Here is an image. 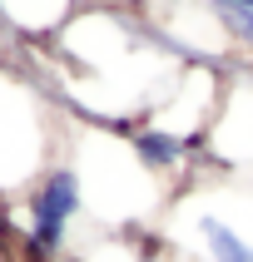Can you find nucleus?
Wrapping results in <instances>:
<instances>
[{"label":"nucleus","instance_id":"obj_1","mask_svg":"<svg viewBox=\"0 0 253 262\" xmlns=\"http://www.w3.org/2000/svg\"><path fill=\"white\" fill-rule=\"evenodd\" d=\"M45 104L35 89L20 84L15 74H0V193L5 188H30L50 168L45 163Z\"/></svg>","mask_w":253,"mask_h":262},{"label":"nucleus","instance_id":"obj_2","mask_svg":"<svg viewBox=\"0 0 253 262\" xmlns=\"http://www.w3.org/2000/svg\"><path fill=\"white\" fill-rule=\"evenodd\" d=\"M85 208V183L74 163H50L25 188V252L30 262H50L70 243V223Z\"/></svg>","mask_w":253,"mask_h":262},{"label":"nucleus","instance_id":"obj_3","mask_svg":"<svg viewBox=\"0 0 253 262\" xmlns=\"http://www.w3.org/2000/svg\"><path fill=\"white\" fill-rule=\"evenodd\" d=\"M129 148H134V159H139V168L159 178V173H179V168L189 163L193 144H184L179 134L159 129V124H134L129 129Z\"/></svg>","mask_w":253,"mask_h":262},{"label":"nucleus","instance_id":"obj_4","mask_svg":"<svg viewBox=\"0 0 253 262\" xmlns=\"http://www.w3.org/2000/svg\"><path fill=\"white\" fill-rule=\"evenodd\" d=\"M193 237L204 248V262H253V243L238 233L233 223L213 218V213H199L193 218Z\"/></svg>","mask_w":253,"mask_h":262},{"label":"nucleus","instance_id":"obj_5","mask_svg":"<svg viewBox=\"0 0 253 262\" xmlns=\"http://www.w3.org/2000/svg\"><path fill=\"white\" fill-rule=\"evenodd\" d=\"M0 15L20 35H55V30H65L70 0H0Z\"/></svg>","mask_w":253,"mask_h":262},{"label":"nucleus","instance_id":"obj_6","mask_svg":"<svg viewBox=\"0 0 253 262\" xmlns=\"http://www.w3.org/2000/svg\"><path fill=\"white\" fill-rule=\"evenodd\" d=\"M213 10L223 15V25H228V35H233L243 50H253V10H223V5H213Z\"/></svg>","mask_w":253,"mask_h":262},{"label":"nucleus","instance_id":"obj_7","mask_svg":"<svg viewBox=\"0 0 253 262\" xmlns=\"http://www.w3.org/2000/svg\"><path fill=\"white\" fill-rule=\"evenodd\" d=\"M213 5H223V10H253V0H213Z\"/></svg>","mask_w":253,"mask_h":262}]
</instances>
